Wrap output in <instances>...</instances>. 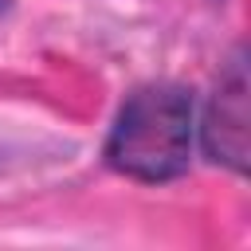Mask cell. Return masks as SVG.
<instances>
[{"instance_id":"obj_3","label":"cell","mask_w":251,"mask_h":251,"mask_svg":"<svg viewBox=\"0 0 251 251\" xmlns=\"http://www.w3.org/2000/svg\"><path fill=\"white\" fill-rule=\"evenodd\" d=\"M8 8H12V0H0V12H8Z\"/></svg>"},{"instance_id":"obj_1","label":"cell","mask_w":251,"mask_h":251,"mask_svg":"<svg viewBox=\"0 0 251 251\" xmlns=\"http://www.w3.org/2000/svg\"><path fill=\"white\" fill-rule=\"evenodd\" d=\"M192 94L176 82H145L118 106L106 161L129 180L169 184L192 161Z\"/></svg>"},{"instance_id":"obj_2","label":"cell","mask_w":251,"mask_h":251,"mask_svg":"<svg viewBox=\"0 0 251 251\" xmlns=\"http://www.w3.org/2000/svg\"><path fill=\"white\" fill-rule=\"evenodd\" d=\"M251 110H247V59L243 51H235L224 71L216 75V86L208 94L204 106V126H200V141L204 153L231 169V173H247V153H251Z\"/></svg>"}]
</instances>
